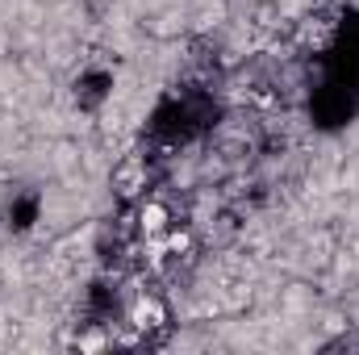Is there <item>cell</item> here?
Here are the masks:
<instances>
[{"instance_id": "obj_1", "label": "cell", "mask_w": 359, "mask_h": 355, "mask_svg": "<svg viewBox=\"0 0 359 355\" xmlns=\"http://www.w3.org/2000/svg\"><path fill=\"white\" fill-rule=\"evenodd\" d=\"M147 184H151V159H147V155L126 151V155L113 159V168H109V188H113V196H121V201H138Z\"/></svg>"}, {"instance_id": "obj_2", "label": "cell", "mask_w": 359, "mask_h": 355, "mask_svg": "<svg viewBox=\"0 0 359 355\" xmlns=\"http://www.w3.org/2000/svg\"><path fill=\"white\" fill-rule=\"evenodd\" d=\"M134 213H138V234L142 239H151V234H168V226L176 222V213H172V201L168 196H142L138 205H134Z\"/></svg>"}, {"instance_id": "obj_3", "label": "cell", "mask_w": 359, "mask_h": 355, "mask_svg": "<svg viewBox=\"0 0 359 355\" xmlns=\"http://www.w3.org/2000/svg\"><path fill=\"white\" fill-rule=\"evenodd\" d=\"M109 343H113V335H109L104 326H92L84 335H76V347H80V351H104Z\"/></svg>"}]
</instances>
